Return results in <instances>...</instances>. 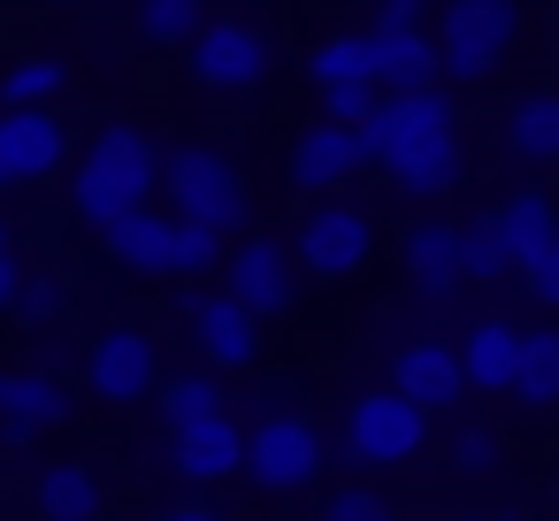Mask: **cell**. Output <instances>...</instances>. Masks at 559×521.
Here are the masks:
<instances>
[{
  "instance_id": "obj_22",
  "label": "cell",
  "mask_w": 559,
  "mask_h": 521,
  "mask_svg": "<svg viewBox=\"0 0 559 521\" xmlns=\"http://www.w3.org/2000/svg\"><path fill=\"white\" fill-rule=\"evenodd\" d=\"M406 276H414L429 299L460 292V284H467V276H460V230H452V223H414V230H406Z\"/></svg>"
},
{
  "instance_id": "obj_11",
  "label": "cell",
  "mask_w": 559,
  "mask_h": 521,
  "mask_svg": "<svg viewBox=\"0 0 559 521\" xmlns=\"http://www.w3.org/2000/svg\"><path fill=\"white\" fill-rule=\"evenodd\" d=\"M162 383V345L146 330H100L85 353V391L108 406H146Z\"/></svg>"
},
{
  "instance_id": "obj_9",
  "label": "cell",
  "mask_w": 559,
  "mask_h": 521,
  "mask_svg": "<svg viewBox=\"0 0 559 521\" xmlns=\"http://www.w3.org/2000/svg\"><path fill=\"white\" fill-rule=\"evenodd\" d=\"M70 162V123L32 100V108H0V192H32Z\"/></svg>"
},
{
  "instance_id": "obj_40",
  "label": "cell",
  "mask_w": 559,
  "mask_h": 521,
  "mask_svg": "<svg viewBox=\"0 0 559 521\" xmlns=\"http://www.w3.org/2000/svg\"><path fill=\"white\" fill-rule=\"evenodd\" d=\"M551 490H559V483H551Z\"/></svg>"
},
{
  "instance_id": "obj_39",
  "label": "cell",
  "mask_w": 559,
  "mask_h": 521,
  "mask_svg": "<svg viewBox=\"0 0 559 521\" xmlns=\"http://www.w3.org/2000/svg\"><path fill=\"white\" fill-rule=\"evenodd\" d=\"M9 246H16V223H9V215H0V253H9Z\"/></svg>"
},
{
  "instance_id": "obj_34",
  "label": "cell",
  "mask_w": 559,
  "mask_h": 521,
  "mask_svg": "<svg viewBox=\"0 0 559 521\" xmlns=\"http://www.w3.org/2000/svg\"><path fill=\"white\" fill-rule=\"evenodd\" d=\"M322 513H330V521H383L391 498H383L376 483H330V490H322Z\"/></svg>"
},
{
  "instance_id": "obj_28",
  "label": "cell",
  "mask_w": 559,
  "mask_h": 521,
  "mask_svg": "<svg viewBox=\"0 0 559 521\" xmlns=\"http://www.w3.org/2000/svg\"><path fill=\"white\" fill-rule=\"evenodd\" d=\"M551 223H559V208H551V192H536V185H521V192H506V200H498V230H506L513 261H521Z\"/></svg>"
},
{
  "instance_id": "obj_7",
  "label": "cell",
  "mask_w": 559,
  "mask_h": 521,
  "mask_svg": "<svg viewBox=\"0 0 559 521\" xmlns=\"http://www.w3.org/2000/svg\"><path fill=\"white\" fill-rule=\"evenodd\" d=\"M223 292L253 315V322H276L292 299H299V261H292V238H269V230H246L223 246Z\"/></svg>"
},
{
  "instance_id": "obj_18",
  "label": "cell",
  "mask_w": 559,
  "mask_h": 521,
  "mask_svg": "<svg viewBox=\"0 0 559 521\" xmlns=\"http://www.w3.org/2000/svg\"><path fill=\"white\" fill-rule=\"evenodd\" d=\"M383 169H391V185H399L406 200H444V192L467 177V146H460V131H437V139H421V146H399Z\"/></svg>"
},
{
  "instance_id": "obj_32",
  "label": "cell",
  "mask_w": 559,
  "mask_h": 521,
  "mask_svg": "<svg viewBox=\"0 0 559 521\" xmlns=\"http://www.w3.org/2000/svg\"><path fill=\"white\" fill-rule=\"evenodd\" d=\"M223 246H230V230H215L200 215H177V276H207L223 261Z\"/></svg>"
},
{
  "instance_id": "obj_4",
  "label": "cell",
  "mask_w": 559,
  "mask_h": 521,
  "mask_svg": "<svg viewBox=\"0 0 559 521\" xmlns=\"http://www.w3.org/2000/svg\"><path fill=\"white\" fill-rule=\"evenodd\" d=\"M238 475H246L261 498H299V490H314V483H322V437H314V422H299V414L253 422V429H246V452H238Z\"/></svg>"
},
{
  "instance_id": "obj_10",
  "label": "cell",
  "mask_w": 559,
  "mask_h": 521,
  "mask_svg": "<svg viewBox=\"0 0 559 521\" xmlns=\"http://www.w3.org/2000/svg\"><path fill=\"white\" fill-rule=\"evenodd\" d=\"M437 131H460V116H452V100L437 93V78H429V85H399L391 100H376V108L360 116L368 162H391L399 146H421V139H437Z\"/></svg>"
},
{
  "instance_id": "obj_1",
  "label": "cell",
  "mask_w": 559,
  "mask_h": 521,
  "mask_svg": "<svg viewBox=\"0 0 559 521\" xmlns=\"http://www.w3.org/2000/svg\"><path fill=\"white\" fill-rule=\"evenodd\" d=\"M154 185H162V146H154V131H139V123H100V131L78 146L70 215L100 230L108 215H123V208H139V200H154Z\"/></svg>"
},
{
  "instance_id": "obj_5",
  "label": "cell",
  "mask_w": 559,
  "mask_h": 521,
  "mask_svg": "<svg viewBox=\"0 0 559 521\" xmlns=\"http://www.w3.org/2000/svg\"><path fill=\"white\" fill-rule=\"evenodd\" d=\"M429 445V406H414L399 383L391 391H360L353 406H345V452H353V467H406L414 452Z\"/></svg>"
},
{
  "instance_id": "obj_33",
  "label": "cell",
  "mask_w": 559,
  "mask_h": 521,
  "mask_svg": "<svg viewBox=\"0 0 559 521\" xmlns=\"http://www.w3.org/2000/svg\"><path fill=\"white\" fill-rule=\"evenodd\" d=\"M513 269H521V284H528V299L559 315V223H551V230H544V238H536V246H528V253L513 261Z\"/></svg>"
},
{
  "instance_id": "obj_35",
  "label": "cell",
  "mask_w": 559,
  "mask_h": 521,
  "mask_svg": "<svg viewBox=\"0 0 559 521\" xmlns=\"http://www.w3.org/2000/svg\"><path fill=\"white\" fill-rule=\"evenodd\" d=\"M452 467H460V475H498V467H506V445L467 422V429H452Z\"/></svg>"
},
{
  "instance_id": "obj_3",
  "label": "cell",
  "mask_w": 559,
  "mask_h": 521,
  "mask_svg": "<svg viewBox=\"0 0 559 521\" xmlns=\"http://www.w3.org/2000/svg\"><path fill=\"white\" fill-rule=\"evenodd\" d=\"M154 192L169 200V215H200V223H215V230H238L246 208H253V200H246V177H238V162H230L223 146H169Z\"/></svg>"
},
{
  "instance_id": "obj_25",
  "label": "cell",
  "mask_w": 559,
  "mask_h": 521,
  "mask_svg": "<svg viewBox=\"0 0 559 521\" xmlns=\"http://www.w3.org/2000/svg\"><path fill=\"white\" fill-rule=\"evenodd\" d=\"M460 230V276L467 284H498L506 269H513V246H506V230H498V208H483V215H467V223H452Z\"/></svg>"
},
{
  "instance_id": "obj_27",
  "label": "cell",
  "mask_w": 559,
  "mask_h": 521,
  "mask_svg": "<svg viewBox=\"0 0 559 521\" xmlns=\"http://www.w3.org/2000/svg\"><path fill=\"white\" fill-rule=\"evenodd\" d=\"M154 399H162V422L177 429V422H200V414H223L230 399H223V368H192V376H169V383H154Z\"/></svg>"
},
{
  "instance_id": "obj_20",
  "label": "cell",
  "mask_w": 559,
  "mask_h": 521,
  "mask_svg": "<svg viewBox=\"0 0 559 521\" xmlns=\"http://www.w3.org/2000/svg\"><path fill=\"white\" fill-rule=\"evenodd\" d=\"M452 353H460V383H467L475 399H506V383H513V353H521V330H513V322H475Z\"/></svg>"
},
{
  "instance_id": "obj_24",
  "label": "cell",
  "mask_w": 559,
  "mask_h": 521,
  "mask_svg": "<svg viewBox=\"0 0 559 521\" xmlns=\"http://www.w3.org/2000/svg\"><path fill=\"white\" fill-rule=\"evenodd\" d=\"M528 414L559 406V330H521V353H513V383H506Z\"/></svg>"
},
{
  "instance_id": "obj_17",
  "label": "cell",
  "mask_w": 559,
  "mask_h": 521,
  "mask_svg": "<svg viewBox=\"0 0 559 521\" xmlns=\"http://www.w3.org/2000/svg\"><path fill=\"white\" fill-rule=\"evenodd\" d=\"M391 383L414 399V406H460L467 399V383H460V353L444 345V338H414V345H399V360H391Z\"/></svg>"
},
{
  "instance_id": "obj_12",
  "label": "cell",
  "mask_w": 559,
  "mask_h": 521,
  "mask_svg": "<svg viewBox=\"0 0 559 521\" xmlns=\"http://www.w3.org/2000/svg\"><path fill=\"white\" fill-rule=\"evenodd\" d=\"M368 169V146H360V123H337V116H322V123H307L299 139H292V185L314 200V192H337V185H353Z\"/></svg>"
},
{
  "instance_id": "obj_16",
  "label": "cell",
  "mask_w": 559,
  "mask_h": 521,
  "mask_svg": "<svg viewBox=\"0 0 559 521\" xmlns=\"http://www.w3.org/2000/svg\"><path fill=\"white\" fill-rule=\"evenodd\" d=\"M100 246H108L123 269L177 276V215H169V208H154V200H139V208L108 215V223H100Z\"/></svg>"
},
{
  "instance_id": "obj_21",
  "label": "cell",
  "mask_w": 559,
  "mask_h": 521,
  "mask_svg": "<svg viewBox=\"0 0 559 521\" xmlns=\"http://www.w3.org/2000/svg\"><path fill=\"white\" fill-rule=\"evenodd\" d=\"M32 506L55 513V521H93V513L108 506V490H100V475H93L85 460H47L39 483H32Z\"/></svg>"
},
{
  "instance_id": "obj_23",
  "label": "cell",
  "mask_w": 559,
  "mask_h": 521,
  "mask_svg": "<svg viewBox=\"0 0 559 521\" xmlns=\"http://www.w3.org/2000/svg\"><path fill=\"white\" fill-rule=\"evenodd\" d=\"M506 146H513V162H528V169H559V93H528V100H513V116H506Z\"/></svg>"
},
{
  "instance_id": "obj_2",
  "label": "cell",
  "mask_w": 559,
  "mask_h": 521,
  "mask_svg": "<svg viewBox=\"0 0 559 521\" xmlns=\"http://www.w3.org/2000/svg\"><path fill=\"white\" fill-rule=\"evenodd\" d=\"M429 47H437V78L483 85L521 47V9H513V0H444Z\"/></svg>"
},
{
  "instance_id": "obj_38",
  "label": "cell",
  "mask_w": 559,
  "mask_h": 521,
  "mask_svg": "<svg viewBox=\"0 0 559 521\" xmlns=\"http://www.w3.org/2000/svg\"><path fill=\"white\" fill-rule=\"evenodd\" d=\"M16 269H24V261H16V246H9V253H0V315H9V292H16Z\"/></svg>"
},
{
  "instance_id": "obj_26",
  "label": "cell",
  "mask_w": 559,
  "mask_h": 521,
  "mask_svg": "<svg viewBox=\"0 0 559 521\" xmlns=\"http://www.w3.org/2000/svg\"><path fill=\"white\" fill-rule=\"evenodd\" d=\"M62 307H70V284H62L55 269H16L9 315H16L24 330H55V322H62Z\"/></svg>"
},
{
  "instance_id": "obj_13",
  "label": "cell",
  "mask_w": 559,
  "mask_h": 521,
  "mask_svg": "<svg viewBox=\"0 0 559 521\" xmlns=\"http://www.w3.org/2000/svg\"><path fill=\"white\" fill-rule=\"evenodd\" d=\"M185 322H192V345H200V360H207V368L238 376V368H253V360H261V322H253L230 292H192Z\"/></svg>"
},
{
  "instance_id": "obj_36",
  "label": "cell",
  "mask_w": 559,
  "mask_h": 521,
  "mask_svg": "<svg viewBox=\"0 0 559 521\" xmlns=\"http://www.w3.org/2000/svg\"><path fill=\"white\" fill-rule=\"evenodd\" d=\"M383 100V85L376 78H353V85H322V116H337V123H360L368 108Z\"/></svg>"
},
{
  "instance_id": "obj_15",
  "label": "cell",
  "mask_w": 559,
  "mask_h": 521,
  "mask_svg": "<svg viewBox=\"0 0 559 521\" xmlns=\"http://www.w3.org/2000/svg\"><path fill=\"white\" fill-rule=\"evenodd\" d=\"M238 452H246V429L230 422V406L169 429V467H177V483H207V490H215V483L238 475Z\"/></svg>"
},
{
  "instance_id": "obj_29",
  "label": "cell",
  "mask_w": 559,
  "mask_h": 521,
  "mask_svg": "<svg viewBox=\"0 0 559 521\" xmlns=\"http://www.w3.org/2000/svg\"><path fill=\"white\" fill-rule=\"evenodd\" d=\"M70 85V70L55 55H16L9 70H0V108H32V100H55Z\"/></svg>"
},
{
  "instance_id": "obj_14",
  "label": "cell",
  "mask_w": 559,
  "mask_h": 521,
  "mask_svg": "<svg viewBox=\"0 0 559 521\" xmlns=\"http://www.w3.org/2000/svg\"><path fill=\"white\" fill-rule=\"evenodd\" d=\"M70 422V383L55 368H0V445H32Z\"/></svg>"
},
{
  "instance_id": "obj_30",
  "label": "cell",
  "mask_w": 559,
  "mask_h": 521,
  "mask_svg": "<svg viewBox=\"0 0 559 521\" xmlns=\"http://www.w3.org/2000/svg\"><path fill=\"white\" fill-rule=\"evenodd\" d=\"M307 70H314V85H353V78H376V70H368V32H337V39H314Z\"/></svg>"
},
{
  "instance_id": "obj_6",
  "label": "cell",
  "mask_w": 559,
  "mask_h": 521,
  "mask_svg": "<svg viewBox=\"0 0 559 521\" xmlns=\"http://www.w3.org/2000/svg\"><path fill=\"white\" fill-rule=\"evenodd\" d=\"M177 55L207 93H253L276 70V47L261 39V24H238V16H200V32Z\"/></svg>"
},
{
  "instance_id": "obj_19",
  "label": "cell",
  "mask_w": 559,
  "mask_h": 521,
  "mask_svg": "<svg viewBox=\"0 0 559 521\" xmlns=\"http://www.w3.org/2000/svg\"><path fill=\"white\" fill-rule=\"evenodd\" d=\"M368 70H376L383 93L429 85V78H437V47H429L421 24H368Z\"/></svg>"
},
{
  "instance_id": "obj_37",
  "label": "cell",
  "mask_w": 559,
  "mask_h": 521,
  "mask_svg": "<svg viewBox=\"0 0 559 521\" xmlns=\"http://www.w3.org/2000/svg\"><path fill=\"white\" fill-rule=\"evenodd\" d=\"M437 9V0H383V9H376V24H421Z\"/></svg>"
},
{
  "instance_id": "obj_8",
  "label": "cell",
  "mask_w": 559,
  "mask_h": 521,
  "mask_svg": "<svg viewBox=\"0 0 559 521\" xmlns=\"http://www.w3.org/2000/svg\"><path fill=\"white\" fill-rule=\"evenodd\" d=\"M376 253V215L337 200V192H314V208L299 215V238H292V261L307 276H353L360 261Z\"/></svg>"
},
{
  "instance_id": "obj_31",
  "label": "cell",
  "mask_w": 559,
  "mask_h": 521,
  "mask_svg": "<svg viewBox=\"0 0 559 521\" xmlns=\"http://www.w3.org/2000/svg\"><path fill=\"white\" fill-rule=\"evenodd\" d=\"M139 32L154 47H185L200 32V0H139Z\"/></svg>"
}]
</instances>
